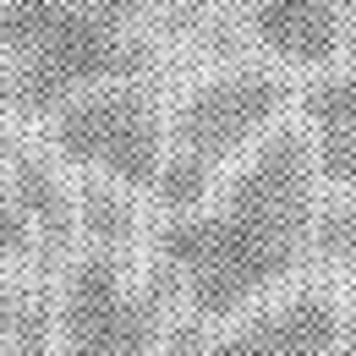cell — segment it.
<instances>
[{"label": "cell", "mask_w": 356, "mask_h": 356, "mask_svg": "<svg viewBox=\"0 0 356 356\" xmlns=\"http://www.w3.org/2000/svg\"><path fill=\"white\" fill-rule=\"evenodd\" d=\"M318 165L312 143L296 127H280L258 143V154L220 186L214 209L159 220L154 230V268L170 280L197 323L230 318L247 296L280 285L312 258V220H318Z\"/></svg>", "instance_id": "obj_1"}, {"label": "cell", "mask_w": 356, "mask_h": 356, "mask_svg": "<svg viewBox=\"0 0 356 356\" xmlns=\"http://www.w3.org/2000/svg\"><path fill=\"white\" fill-rule=\"evenodd\" d=\"M137 0H6L0 110L60 115L83 93L132 83L148 49L132 33Z\"/></svg>", "instance_id": "obj_2"}, {"label": "cell", "mask_w": 356, "mask_h": 356, "mask_svg": "<svg viewBox=\"0 0 356 356\" xmlns=\"http://www.w3.org/2000/svg\"><path fill=\"white\" fill-rule=\"evenodd\" d=\"M176 296L181 291L159 274L127 285V258L88 247L60 291V346L66 356H148L165 340Z\"/></svg>", "instance_id": "obj_3"}, {"label": "cell", "mask_w": 356, "mask_h": 356, "mask_svg": "<svg viewBox=\"0 0 356 356\" xmlns=\"http://www.w3.org/2000/svg\"><path fill=\"white\" fill-rule=\"evenodd\" d=\"M55 148L72 165H88L127 192H154V176L165 165V127L154 115V99L137 83L83 93L55 115Z\"/></svg>", "instance_id": "obj_4"}, {"label": "cell", "mask_w": 356, "mask_h": 356, "mask_svg": "<svg viewBox=\"0 0 356 356\" xmlns=\"http://www.w3.org/2000/svg\"><path fill=\"white\" fill-rule=\"evenodd\" d=\"M285 110V83L268 72H225L209 77L186 93L170 115V143L181 154L203 159L220 170L236 148H247L252 137L274 127V115Z\"/></svg>", "instance_id": "obj_5"}, {"label": "cell", "mask_w": 356, "mask_h": 356, "mask_svg": "<svg viewBox=\"0 0 356 356\" xmlns=\"http://www.w3.org/2000/svg\"><path fill=\"white\" fill-rule=\"evenodd\" d=\"M346 340V323H340V307L329 296H291L280 307L247 318L241 329L220 334L209 356H334Z\"/></svg>", "instance_id": "obj_6"}, {"label": "cell", "mask_w": 356, "mask_h": 356, "mask_svg": "<svg viewBox=\"0 0 356 356\" xmlns=\"http://www.w3.org/2000/svg\"><path fill=\"white\" fill-rule=\"evenodd\" d=\"M258 44L285 66H334L346 49L340 0H247Z\"/></svg>", "instance_id": "obj_7"}, {"label": "cell", "mask_w": 356, "mask_h": 356, "mask_svg": "<svg viewBox=\"0 0 356 356\" xmlns=\"http://www.w3.org/2000/svg\"><path fill=\"white\" fill-rule=\"evenodd\" d=\"M0 165H6V181H11V197H17L22 220L33 230V247L60 258L77 236V197L60 186L55 165L39 159L33 148H11V154H0Z\"/></svg>", "instance_id": "obj_8"}, {"label": "cell", "mask_w": 356, "mask_h": 356, "mask_svg": "<svg viewBox=\"0 0 356 356\" xmlns=\"http://www.w3.org/2000/svg\"><path fill=\"white\" fill-rule=\"evenodd\" d=\"M77 236L88 241L93 252L127 258V247L137 241V203L121 192V186L88 181V186L77 192Z\"/></svg>", "instance_id": "obj_9"}, {"label": "cell", "mask_w": 356, "mask_h": 356, "mask_svg": "<svg viewBox=\"0 0 356 356\" xmlns=\"http://www.w3.org/2000/svg\"><path fill=\"white\" fill-rule=\"evenodd\" d=\"M209 192H214V165H203V159L170 148L165 165H159V176H154V203L165 209V220L197 214V209L209 203Z\"/></svg>", "instance_id": "obj_10"}, {"label": "cell", "mask_w": 356, "mask_h": 356, "mask_svg": "<svg viewBox=\"0 0 356 356\" xmlns=\"http://www.w3.org/2000/svg\"><path fill=\"white\" fill-rule=\"evenodd\" d=\"M302 115L318 132H356V72H329L302 93Z\"/></svg>", "instance_id": "obj_11"}, {"label": "cell", "mask_w": 356, "mask_h": 356, "mask_svg": "<svg viewBox=\"0 0 356 356\" xmlns=\"http://www.w3.org/2000/svg\"><path fill=\"white\" fill-rule=\"evenodd\" d=\"M312 258L318 264H351L356 258V203H329L312 220Z\"/></svg>", "instance_id": "obj_12"}, {"label": "cell", "mask_w": 356, "mask_h": 356, "mask_svg": "<svg viewBox=\"0 0 356 356\" xmlns=\"http://www.w3.org/2000/svg\"><path fill=\"white\" fill-rule=\"evenodd\" d=\"M312 165L329 186H356V132H318Z\"/></svg>", "instance_id": "obj_13"}, {"label": "cell", "mask_w": 356, "mask_h": 356, "mask_svg": "<svg viewBox=\"0 0 356 356\" xmlns=\"http://www.w3.org/2000/svg\"><path fill=\"white\" fill-rule=\"evenodd\" d=\"M33 247V230L22 220L17 197H11V181H6V165H0V258H22Z\"/></svg>", "instance_id": "obj_14"}, {"label": "cell", "mask_w": 356, "mask_h": 356, "mask_svg": "<svg viewBox=\"0 0 356 356\" xmlns=\"http://www.w3.org/2000/svg\"><path fill=\"white\" fill-rule=\"evenodd\" d=\"M49 329H55V318H49V302H44V307L0 346V356H55V351H49Z\"/></svg>", "instance_id": "obj_15"}, {"label": "cell", "mask_w": 356, "mask_h": 356, "mask_svg": "<svg viewBox=\"0 0 356 356\" xmlns=\"http://www.w3.org/2000/svg\"><path fill=\"white\" fill-rule=\"evenodd\" d=\"M39 307H44V296H33V291H0V346H6Z\"/></svg>", "instance_id": "obj_16"}, {"label": "cell", "mask_w": 356, "mask_h": 356, "mask_svg": "<svg viewBox=\"0 0 356 356\" xmlns=\"http://www.w3.org/2000/svg\"><path fill=\"white\" fill-rule=\"evenodd\" d=\"M340 17H346V55L356 60V0H340Z\"/></svg>", "instance_id": "obj_17"}, {"label": "cell", "mask_w": 356, "mask_h": 356, "mask_svg": "<svg viewBox=\"0 0 356 356\" xmlns=\"http://www.w3.org/2000/svg\"><path fill=\"white\" fill-rule=\"evenodd\" d=\"M340 356H356V312H351V323H346V340H340Z\"/></svg>", "instance_id": "obj_18"}, {"label": "cell", "mask_w": 356, "mask_h": 356, "mask_svg": "<svg viewBox=\"0 0 356 356\" xmlns=\"http://www.w3.org/2000/svg\"><path fill=\"white\" fill-rule=\"evenodd\" d=\"M0 6H6V0H0Z\"/></svg>", "instance_id": "obj_19"}]
</instances>
